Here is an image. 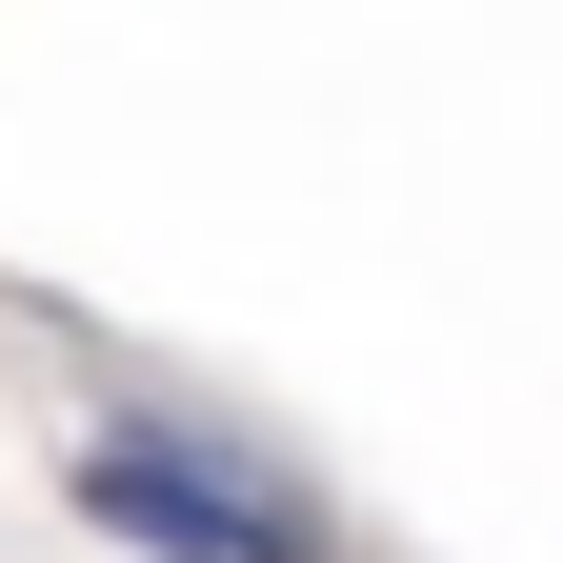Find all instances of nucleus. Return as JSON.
<instances>
[{
  "label": "nucleus",
  "mask_w": 563,
  "mask_h": 563,
  "mask_svg": "<svg viewBox=\"0 0 563 563\" xmlns=\"http://www.w3.org/2000/svg\"><path fill=\"white\" fill-rule=\"evenodd\" d=\"M60 504H81V543H121V563H363L342 504L282 443H242L222 402H101L81 443H60Z\"/></svg>",
  "instance_id": "1"
}]
</instances>
